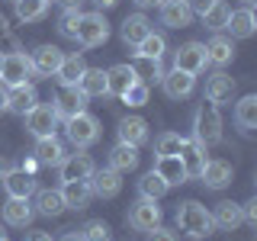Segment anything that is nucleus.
<instances>
[{
	"label": "nucleus",
	"mask_w": 257,
	"mask_h": 241,
	"mask_svg": "<svg viewBox=\"0 0 257 241\" xmlns=\"http://www.w3.org/2000/svg\"><path fill=\"white\" fill-rule=\"evenodd\" d=\"M36 161L39 164H48V167H58L61 161H64V145L55 139V135H48V139H39L36 142Z\"/></svg>",
	"instance_id": "nucleus-28"
},
{
	"label": "nucleus",
	"mask_w": 257,
	"mask_h": 241,
	"mask_svg": "<svg viewBox=\"0 0 257 241\" xmlns=\"http://www.w3.org/2000/svg\"><path fill=\"white\" fill-rule=\"evenodd\" d=\"M36 167H39V161H36V158H29V161H23V167H20V171H26V174H36Z\"/></svg>",
	"instance_id": "nucleus-47"
},
{
	"label": "nucleus",
	"mask_w": 257,
	"mask_h": 241,
	"mask_svg": "<svg viewBox=\"0 0 257 241\" xmlns=\"http://www.w3.org/2000/svg\"><path fill=\"white\" fill-rule=\"evenodd\" d=\"M128 225H132L135 231H151L155 225H161V206H158V199L142 196L139 203L128 209Z\"/></svg>",
	"instance_id": "nucleus-9"
},
{
	"label": "nucleus",
	"mask_w": 257,
	"mask_h": 241,
	"mask_svg": "<svg viewBox=\"0 0 257 241\" xmlns=\"http://www.w3.org/2000/svg\"><path fill=\"white\" fill-rule=\"evenodd\" d=\"M151 32V20L145 13H132V16H125L122 20V29H119V36H122V42L125 45H139L145 36Z\"/></svg>",
	"instance_id": "nucleus-23"
},
{
	"label": "nucleus",
	"mask_w": 257,
	"mask_h": 241,
	"mask_svg": "<svg viewBox=\"0 0 257 241\" xmlns=\"http://www.w3.org/2000/svg\"><path fill=\"white\" fill-rule=\"evenodd\" d=\"M193 20V10L187 7V0H164L161 4V23L167 29H187Z\"/></svg>",
	"instance_id": "nucleus-15"
},
{
	"label": "nucleus",
	"mask_w": 257,
	"mask_h": 241,
	"mask_svg": "<svg viewBox=\"0 0 257 241\" xmlns=\"http://www.w3.org/2000/svg\"><path fill=\"white\" fill-rule=\"evenodd\" d=\"M241 212H244V222H251V225H254V222H257V199H247Z\"/></svg>",
	"instance_id": "nucleus-46"
},
{
	"label": "nucleus",
	"mask_w": 257,
	"mask_h": 241,
	"mask_svg": "<svg viewBox=\"0 0 257 241\" xmlns=\"http://www.w3.org/2000/svg\"><path fill=\"white\" fill-rule=\"evenodd\" d=\"M4 109H7V87L0 84V112H4Z\"/></svg>",
	"instance_id": "nucleus-53"
},
{
	"label": "nucleus",
	"mask_w": 257,
	"mask_h": 241,
	"mask_svg": "<svg viewBox=\"0 0 257 241\" xmlns=\"http://www.w3.org/2000/svg\"><path fill=\"white\" fill-rule=\"evenodd\" d=\"M128 68L135 71V77H139L142 84H151V80H161V77H164L161 58H142V55H135V61L128 64Z\"/></svg>",
	"instance_id": "nucleus-34"
},
{
	"label": "nucleus",
	"mask_w": 257,
	"mask_h": 241,
	"mask_svg": "<svg viewBox=\"0 0 257 241\" xmlns=\"http://www.w3.org/2000/svg\"><path fill=\"white\" fill-rule=\"evenodd\" d=\"M48 13V0H16V16L23 23H36Z\"/></svg>",
	"instance_id": "nucleus-38"
},
{
	"label": "nucleus",
	"mask_w": 257,
	"mask_h": 241,
	"mask_svg": "<svg viewBox=\"0 0 257 241\" xmlns=\"http://www.w3.org/2000/svg\"><path fill=\"white\" fill-rule=\"evenodd\" d=\"M61 58H64L61 48H55V45H39L36 52L29 55L32 74H39V77H55V74H58V68H61Z\"/></svg>",
	"instance_id": "nucleus-10"
},
{
	"label": "nucleus",
	"mask_w": 257,
	"mask_h": 241,
	"mask_svg": "<svg viewBox=\"0 0 257 241\" xmlns=\"http://www.w3.org/2000/svg\"><path fill=\"white\" fill-rule=\"evenodd\" d=\"M167 190H171V187H167V183L161 180L155 171H148V174L139 180V193H142V196H148V199H161Z\"/></svg>",
	"instance_id": "nucleus-40"
},
{
	"label": "nucleus",
	"mask_w": 257,
	"mask_h": 241,
	"mask_svg": "<svg viewBox=\"0 0 257 241\" xmlns=\"http://www.w3.org/2000/svg\"><path fill=\"white\" fill-rule=\"evenodd\" d=\"M244 4H254V0H244Z\"/></svg>",
	"instance_id": "nucleus-56"
},
{
	"label": "nucleus",
	"mask_w": 257,
	"mask_h": 241,
	"mask_svg": "<svg viewBox=\"0 0 257 241\" xmlns=\"http://www.w3.org/2000/svg\"><path fill=\"white\" fill-rule=\"evenodd\" d=\"M241 222H244V212H241L238 203H231V199H222V203H215V209H212V225H215V228L235 231Z\"/></svg>",
	"instance_id": "nucleus-17"
},
{
	"label": "nucleus",
	"mask_w": 257,
	"mask_h": 241,
	"mask_svg": "<svg viewBox=\"0 0 257 241\" xmlns=\"http://www.w3.org/2000/svg\"><path fill=\"white\" fill-rule=\"evenodd\" d=\"M122 174H116L112 167H106V171H93L90 177V190L93 196H103V199H112L119 190H122V180H119Z\"/></svg>",
	"instance_id": "nucleus-22"
},
{
	"label": "nucleus",
	"mask_w": 257,
	"mask_h": 241,
	"mask_svg": "<svg viewBox=\"0 0 257 241\" xmlns=\"http://www.w3.org/2000/svg\"><path fill=\"white\" fill-rule=\"evenodd\" d=\"M231 58H235V45H231V39L212 36V42L206 45V61H212V64H219V68H225Z\"/></svg>",
	"instance_id": "nucleus-33"
},
{
	"label": "nucleus",
	"mask_w": 257,
	"mask_h": 241,
	"mask_svg": "<svg viewBox=\"0 0 257 241\" xmlns=\"http://www.w3.org/2000/svg\"><path fill=\"white\" fill-rule=\"evenodd\" d=\"M58 241H84V238H80V231H68V235H61Z\"/></svg>",
	"instance_id": "nucleus-50"
},
{
	"label": "nucleus",
	"mask_w": 257,
	"mask_h": 241,
	"mask_svg": "<svg viewBox=\"0 0 257 241\" xmlns=\"http://www.w3.org/2000/svg\"><path fill=\"white\" fill-rule=\"evenodd\" d=\"M212 4H215V0H187V7H190L193 13H199V16H203V13H206Z\"/></svg>",
	"instance_id": "nucleus-45"
},
{
	"label": "nucleus",
	"mask_w": 257,
	"mask_h": 241,
	"mask_svg": "<svg viewBox=\"0 0 257 241\" xmlns=\"http://www.w3.org/2000/svg\"><path fill=\"white\" fill-rule=\"evenodd\" d=\"M36 209L42 215H58L61 209H64L61 190H36Z\"/></svg>",
	"instance_id": "nucleus-37"
},
{
	"label": "nucleus",
	"mask_w": 257,
	"mask_h": 241,
	"mask_svg": "<svg viewBox=\"0 0 257 241\" xmlns=\"http://www.w3.org/2000/svg\"><path fill=\"white\" fill-rule=\"evenodd\" d=\"M151 171H155V174L161 177V180L167 183V187H177V183H183V180H187V171H183V164H180V155L158 158Z\"/></svg>",
	"instance_id": "nucleus-24"
},
{
	"label": "nucleus",
	"mask_w": 257,
	"mask_h": 241,
	"mask_svg": "<svg viewBox=\"0 0 257 241\" xmlns=\"http://www.w3.org/2000/svg\"><path fill=\"white\" fill-rule=\"evenodd\" d=\"M109 39V23L103 13H80V23H77V36L74 42H80L84 48H96Z\"/></svg>",
	"instance_id": "nucleus-3"
},
{
	"label": "nucleus",
	"mask_w": 257,
	"mask_h": 241,
	"mask_svg": "<svg viewBox=\"0 0 257 241\" xmlns=\"http://www.w3.org/2000/svg\"><path fill=\"white\" fill-rule=\"evenodd\" d=\"M161 87H164V93L171 96V100H183V96L193 93V87H196V77L187 74V71H171V74L161 77Z\"/></svg>",
	"instance_id": "nucleus-16"
},
{
	"label": "nucleus",
	"mask_w": 257,
	"mask_h": 241,
	"mask_svg": "<svg viewBox=\"0 0 257 241\" xmlns=\"http://www.w3.org/2000/svg\"><path fill=\"white\" fill-rule=\"evenodd\" d=\"M4 171H7V167H4V161H0V177H4Z\"/></svg>",
	"instance_id": "nucleus-54"
},
{
	"label": "nucleus",
	"mask_w": 257,
	"mask_h": 241,
	"mask_svg": "<svg viewBox=\"0 0 257 241\" xmlns=\"http://www.w3.org/2000/svg\"><path fill=\"white\" fill-rule=\"evenodd\" d=\"M84 71H87L84 55H80V52H71V55H64V58H61V68H58V74H55V77H58L61 84H77Z\"/></svg>",
	"instance_id": "nucleus-32"
},
{
	"label": "nucleus",
	"mask_w": 257,
	"mask_h": 241,
	"mask_svg": "<svg viewBox=\"0 0 257 241\" xmlns=\"http://www.w3.org/2000/svg\"><path fill=\"white\" fill-rule=\"evenodd\" d=\"M109 167H112L116 174L135 171V167H139V148H132V145H122V142H119L116 148L109 151Z\"/></svg>",
	"instance_id": "nucleus-29"
},
{
	"label": "nucleus",
	"mask_w": 257,
	"mask_h": 241,
	"mask_svg": "<svg viewBox=\"0 0 257 241\" xmlns=\"http://www.w3.org/2000/svg\"><path fill=\"white\" fill-rule=\"evenodd\" d=\"M77 87L84 90V96L90 100V96H106V71H100V68H87L84 74H80L77 80Z\"/></svg>",
	"instance_id": "nucleus-30"
},
{
	"label": "nucleus",
	"mask_w": 257,
	"mask_h": 241,
	"mask_svg": "<svg viewBox=\"0 0 257 241\" xmlns=\"http://www.w3.org/2000/svg\"><path fill=\"white\" fill-rule=\"evenodd\" d=\"M80 238H84V241H109V225L103 222V219H93V222L84 225Z\"/></svg>",
	"instance_id": "nucleus-41"
},
{
	"label": "nucleus",
	"mask_w": 257,
	"mask_h": 241,
	"mask_svg": "<svg viewBox=\"0 0 257 241\" xmlns=\"http://www.w3.org/2000/svg\"><path fill=\"white\" fill-rule=\"evenodd\" d=\"M64 132H68V142L74 145V148H87V145H93L100 139V119L84 109V112H77V116L64 119Z\"/></svg>",
	"instance_id": "nucleus-2"
},
{
	"label": "nucleus",
	"mask_w": 257,
	"mask_h": 241,
	"mask_svg": "<svg viewBox=\"0 0 257 241\" xmlns=\"http://www.w3.org/2000/svg\"><path fill=\"white\" fill-rule=\"evenodd\" d=\"M119 100H125L128 106H145V103H148V84H142V80H135L132 87H128V90L119 96Z\"/></svg>",
	"instance_id": "nucleus-42"
},
{
	"label": "nucleus",
	"mask_w": 257,
	"mask_h": 241,
	"mask_svg": "<svg viewBox=\"0 0 257 241\" xmlns=\"http://www.w3.org/2000/svg\"><path fill=\"white\" fill-rule=\"evenodd\" d=\"M177 225H180V231H187L190 238H206V235H212V212L203 206V203H196V199H187V203H180L177 206Z\"/></svg>",
	"instance_id": "nucleus-1"
},
{
	"label": "nucleus",
	"mask_w": 257,
	"mask_h": 241,
	"mask_svg": "<svg viewBox=\"0 0 257 241\" xmlns=\"http://www.w3.org/2000/svg\"><path fill=\"white\" fill-rule=\"evenodd\" d=\"M39 103V93L32 84H20V87H7V109L16 116H26V112Z\"/></svg>",
	"instance_id": "nucleus-14"
},
{
	"label": "nucleus",
	"mask_w": 257,
	"mask_h": 241,
	"mask_svg": "<svg viewBox=\"0 0 257 241\" xmlns=\"http://www.w3.org/2000/svg\"><path fill=\"white\" fill-rule=\"evenodd\" d=\"M58 4L64 7V10H80V4H84V0H58Z\"/></svg>",
	"instance_id": "nucleus-48"
},
{
	"label": "nucleus",
	"mask_w": 257,
	"mask_h": 241,
	"mask_svg": "<svg viewBox=\"0 0 257 241\" xmlns=\"http://www.w3.org/2000/svg\"><path fill=\"white\" fill-rule=\"evenodd\" d=\"M52 106L58 112V119H71V116H77V112L87 109V96H84V90H80L77 84H61Z\"/></svg>",
	"instance_id": "nucleus-7"
},
{
	"label": "nucleus",
	"mask_w": 257,
	"mask_h": 241,
	"mask_svg": "<svg viewBox=\"0 0 257 241\" xmlns=\"http://www.w3.org/2000/svg\"><path fill=\"white\" fill-rule=\"evenodd\" d=\"M61 199H64V209H87L90 199H93L90 180H64L61 183Z\"/></svg>",
	"instance_id": "nucleus-13"
},
{
	"label": "nucleus",
	"mask_w": 257,
	"mask_h": 241,
	"mask_svg": "<svg viewBox=\"0 0 257 241\" xmlns=\"http://www.w3.org/2000/svg\"><path fill=\"white\" fill-rule=\"evenodd\" d=\"M193 139L199 145H206V148L222 142V116H219V109H215V103L212 106H199L196 123H193Z\"/></svg>",
	"instance_id": "nucleus-4"
},
{
	"label": "nucleus",
	"mask_w": 257,
	"mask_h": 241,
	"mask_svg": "<svg viewBox=\"0 0 257 241\" xmlns=\"http://www.w3.org/2000/svg\"><path fill=\"white\" fill-rule=\"evenodd\" d=\"M225 29L231 32V39H251L254 32H257V16H254V10H251V7H244V10H231Z\"/></svg>",
	"instance_id": "nucleus-19"
},
{
	"label": "nucleus",
	"mask_w": 257,
	"mask_h": 241,
	"mask_svg": "<svg viewBox=\"0 0 257 241\" xmlns=\"http://www.w3.org/2000/svg\"><path fill=\"white\" fill-rule=\"evenodd\" d=\"M32 215H36V209L29 206V199L10 196V199L4 203V222L13 225V228H26V225L32 222Z\"/></svg>",
	"instance_id": "nucleus-21"
},
{
	"label": "nucleus",
	"mask_w": 257,
	"mask_h": 241,
	"mask_svg": "<svg viewBox=\"0 0 257 241\" xmlns=\"http://www.w3.org/2000/svg\"><path fill=\"white\" fill-rule=\"evenodd\" d=\"M199 180H203L209 190L228 187V183H231V164H228V161H222V158L206 161V164H203V174H199Z\"/></svg>",
	"instance_id": "nucleus-20"
},
{
	"label": "nucleus",
	"mask_w": 257,
	"mask_h": 241,
	"mask_svg": "<svg viewBox=\"0 0 257 241\" xmlns=\"http://www.w3.org/2000/svg\"><path fill=\"white\" fill-rule=\"evenodd\" d=\"M135 80H139V77H135V71L128 68V64H112V68L106 71V90L112 96H122Z\"/></svg>",
	"instance_id": "nucleus-27"
},
{
	"label": "nucleus",
	"mask_w": 257,
	"mask_h": 241,
	"mask_svg": "<svg viewBox=\"0 0 257 241\" xmlns=\"http://www.w3.org/2000/svg\"><path fill=\"white\" fill-rule=\"evenodd\" d=\"M228 13H231L228 4H225V0H215V4L203 13V23H206L212 32H219V29H225V23H228Z\"/></svg>",
	"instance_id": "nucleus-39"
},
{
	"label": "nucleus",
	"mask_w": 257,
	"mask_h": 241,
	"mask_svg": "<svg viewBox=\"0 0 257 241\" xmlns=\"http://www.w3.org/2000/svg\"><path fill=\"white\" fill-rule=\"evenodd\" d=\"M206 45L203 42H183L174 52V68L177 71H187V74L196 77L199 71H206Z\"/></svg>",
	"instance_id": "nucleus-8"
},
{
	"label": "nucleus",
	"mask_w": 257,
	"mask_h": 241,
	"mask_svg": "<svg viewBox=\"0 0 257 241\" xmlns=\"http://www.w3.org/2000/svg\"><path fill=\"white\" fill-rule=\"evenodd\" d=\"M0 61H4V55H0Z\"/></svg>",
	"instance_id": "nucleus-57"
},
{
	"label": "nucleus",
	"mask_w": 257,
	"mask_h": 241,
	"mask_svg": "<svg viewBox=\"0 0 257 241\" xmlns=\"http://www.w3.org/2000/svg\"><path fill=\"white\" fill-rule=\"evenodd\" d=\"M0 180H4L7 196H16V199H29V196H36V190H39L36 177L26 174V171H4Z\"/></svg>",
	"instance_id": "nucleus-12"
},
{
	"label": "nucleus",
	"mask_w": 257,
	"mask_h": 241,
	"mask_svg": "<svg viewBox=\"0 0 257 241\" xmlns=\"http://www.w3.org/2000/svg\"><path fill=\"white\" fill-rule=\"evenodd\" d=\"M29 77H32L29 55L7 52L4 61H0V84H4V87H20V84H29Z\"/></svg>",
	"instance_id": "nucleus-5"
},
{
	"label": "nucleus",
	"mask_w": 257,
	"mask_h": 241,
	"mask_svg": "<svg viewBox=\"0 0 257 241\" xmlns=\"http://www.w3.org/2000/svg\"><path fill=\"white\" fill-rule=\"evenodd\" d=\"M0 241H4V228H0Z\"/></svg>",
	"instance_id": "nucleus-55"
},
{
	"label": "nucleus",
	"mask_w": 257,
	"mask_h": 241,
	"mask_svg": "<svg viewBox=\"0 0 257 241\" xmlns=\"http://www.w3.org/2000/svg\"><path fill=\"white\" fill-rule=\"evenodd\" d=\"M26 241H55V238H52V235H45V231H32Z\"/></svg>",
	"instance_id": "nucleus-49"
},
{
	"label": "nucleus",
	"mask_w": 257,
	"mask_h": 241,
	"mask_svg": "<svg viewBox=\"0 0 257 241\" xmlns=\"http://www.w3.org/2000/svg\"><path fill=\"white\" fill-rule=\"evenodd\" d=\"M23 119H26V129L36 139H48V135L58 132V112H55V106H48V103H36Z\"/></svg>",
	"instance_id": "nucleus-6"
},
{
	"label": "nucleus",
	"mask_w": 257,
	"mask_h": 241,
	"mask_svg": "<svg viewBox=\"0 0 257 241\" xmlns=\"http://www.w3.org/2000/svg\"><path fill=\"white\" fill-rule=\"evenodd\" d=\"M77 23H80V10H64V16L58 20V29L64 39H74L77 36Z\"/></svg>",
	"instance_id": "nucleus-43"
},
{
	"label": "nucleus",
	"mask_w": 257,
	"mask_h": 241,
	"mask_svg": "<svg viewBox=\"0 0 257 241\" xmlns=\"http://www.w3.org/2000/svg\"><path fill=\"white\" fill-rule=\"evenodd\" d=\"M93 4H96V7H103V10H109V7H116L119 0H93Z\"/></svg>",
	"instance_id": "nucleus-51"
},
{
	"label": "nucleus",
	"mask_w": 257,
	"mask_h": 241,
	"mask_svg": "<svg viewBox=\"0 0 257 241\" xmlns=\"http://www.w3.org/2000/svg\"><path fill=\"white\" fill-rule=\"evenodd\" d=\"M164 52H167V39L155 29L135 45V55H142V58H164Z\"/></svg>",
	"instance_id": "nucleus-35"
},
{
	"label": "nucleus",
	"mask_w": 257,
	"mask_h": 241,
	"mask_svg": "<svg viewBox=\"0 0 257 241\" xmlns=\"http://www.w3.org/2000/svg\"><path fill=\"white\" fill-rule=\"evenodd\" d=\"M235 123H238L241 132H251V129H257V96L254 93H247V96H241V100H238Z\"/></svg>",
	"instance_id": "nucleus-31"
},
{
	"label": "nucleus",
	"mask_w": 257,
	"mask_h": 241,
	"mask_svg": "<svg viewBox=\"0 0 257 241\" xmlns=\"http://www.w3.org/2000/svg\"><path fill=\"white\" fill-rule=\"evenodd\" d=\"M148 241H177V235L167 231V228H161V225H155V228L148 231Z\"/></svg>",
	"instance_id": "nucleus-44"
},
{
	"label": "nucleus",
	"mask_w": 257,
	"mask_h": 241,
	"mask_svg": "<svg viewBox=\"0 0 257 241\" xmlns=\"http://www.w3.org/2000/svg\"><path fill=\"white\" fill-rule=\"evenodd\" d=\"M58 167H61V180H90L93 171H96L93 158L84 155V151H77V155H64V161Z\"/></svg>",
	"instance_id": "nucleus-11"
},
{
	"label": "nucleus",
	"mask_w": 257,
	"mask_h": 241,
	"mask_svg": "<svg viewBox=\"0 0 257 241\" xmlns=\"http://www.w3.org/2000/svg\"><path fill=\"white\" fill-rule=\"evenodd\" d=\"M135 4H139V7H161L164 0H135Z\"/></svg>",
	"instance_id": "nucleus-52"
},
{
	"label": "nucleus",
	"mask_w": 257,
	"mask_h": 241,
	"mask_svg": "<svg viewBox=\"0 0 257 241\" xmlns=\"http://www.w3.org/2000/svg\"><path fill=\"white\" fill-rule=\"evenodd\" d=\"M119 142H122V145H132V148L145 145V142H148V123L139 119V116L122 119V123H119Z\"/></svg>",
	"instance_id": "nucleus-26"
},
{
	"label": "nucleus",
	"mask_w": 257,
	"mask_h": 241,
	"mask_svg": "<svg viewBox=\"0 0 257 241\" xmlns=\"http://www.w3.org/2000/svg\"><path fill=\"white\" fill-rule=\"evenodd\" d=\"M206 161H209L206 158V145H199L196 139H190L187 148L180 151V164H183V171H187V177H199Z\"/></svg>",
	"instance_id": "nucleus-25"
},
{
	"label": "nucleus",
	"mask_w": 257,
	"mask_h": 241,
	"mask_svg": "<svg viewBox=\"0 0 257 241\" xmlns=\"http://www.w3.org/2000/svg\"><path fill=\"white\" fill-rule=\"evenodd\" d=\"M4 241H7V238H4Z\"/></svg>",
	"instance_id": "nucleus-58"
},
{
	"label": "nucleus",
	"mask_w": 257,
	"mask_h": 241,
	"mask_svg": "<svg viewBox=\"0 0 257 241\" xmlns=\"http://www.w3.org/2000/svg\"><path fill=\"white\" fill-rule=\"evenodd\" d=\"M187 142L190 139H183V135H177V132H164V135H158V142H155V155L158 158L180 155V151L187 148Z\"/></svg>",
	"instance_id": "nucleus-36"
},
{
	"label": "nucleus",
	"mask_w": 257,
	"mask_h": 241,
	"mask_svg": "<svg viewBox=\"0 0 257 241\" xmlns=\"http://www.w3.org/2000/svg\"><path fill=\"white\" fill-rule=\"evenodd\" d=\"M231 96H235V77H228L225 71H215L206 80V100L219 106V103H228Z\"/></svg>",
	"instance_id": "nucleus-18"
}]
</instances>
